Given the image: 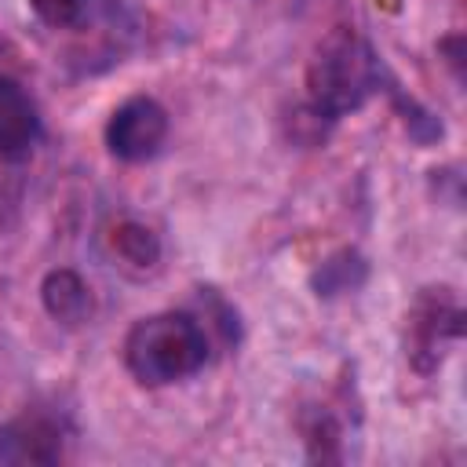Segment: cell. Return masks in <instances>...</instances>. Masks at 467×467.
Wrapping results in <instances>:
<instances>
[{"label": "cell", "mask_w": 467, "mask_h": 467, "mask_svg": "<svg viewBox=\"0 0 467 467\" xmlns=\"http://www.w3.org/2000/svg\"><path fill=\"white\" fill-rule=\"evenodd\" d=\"M379 88V62L372 44L354 26H336L321 36L306 62V99L314 113L336 120L368 102Z\"/></svg>", "instance_id": "1"}, {"label": "cell", "mask_w": 467, "mask_h": 467, "mask_svg": "<svg viewBox=\"0 0 467 467\" xmlns=\"http://www.w3.org/2000/svg\"><path fill=\"white\" fill-rule=\"evenodd\" d=\"M208 361V336L197 317L164 310L131 325L124 339V365L142 387H168L193 376Z\"/></svg>", "instance_id": "2"}, {"label": "cell", "mask_w": 467, "mask_h": 467, "mask_svg": "<svg viewBox=\"0 0 467 467\" xmlns=\"http://www.w3.org/2000/svg\"><path fill=\"white\" fill-rule=\"evenodd\" d=\"M463 314L449 288H427L405 314V358L416 372H434L445 358V347L460 339Z\"/></svg>", "instance_id": "3"}, {"label": "cell", "mask_w": 467, "mask_h": 467, "mask_svg": "<svg viewBox=\"0 0 467 467\" xmlns=\"http://www.w3.org/2000/svg\"><path fill=\"white\" fill-rule=\"evenodd\" d=\"M168 139V113L150 95L120 102L106 124V146L117 161H150Z\"/></svg>", "instance_id": "4"}, {"label": "cell", "mask_w": 467, "mask_h": 467, "mask_svg": "<svg viewBox=\"0 0 467 467\" xmlns=\"http://www.w3.org/2000/svg\"><path fill=\"white\" fill-rule=\"evenodd\" d=\"M62 456V427L47 412H26L0 423V463H55Z\"/></svg>", "instance_id": "5"}, {"label": "cell", "mask_w": 467, "mask_h": 467, "mask_svg": "<svg viewBox=\"0 0 467 467\" xmlns=\"http://www.w3.org/2000/svg\"><path fill=\"white\" fill-rule=\"evenodd\" d=\"M36 139H40V113L29 91L18 80L0 77V157L22 161L29 157Z\"/></svg>", "instance_id": "6"}, {"label": "cell", "mask_w": 467, "mask_h": 467, "mask_svg": "<svg viewBox=\"0 0 467 467\" xmlns=\"http://www.w3.org/2000/svg\"><path fill=\"white\" fill-rule=\"evenodd\" d=\"M40 299H44V310H47L55 321L69 325V328L80 325V321L91 314V292H88L84 277H80L77 270H69V266H58V270H51V274L44 277Z\"/></svg>", "instance_id": "7"}, {"label": "cell", "mask_w": 467, "mask_h": 467, "mask_svg": "<svg viewBox=\"0 0 467 467\" xmlns=\"http://www.w3.org/2000/svg\"><path fill=\"white\" fill-rule=\"evenodd\" d=\"M106 241H109V252L128 270L146 274V270H153L161 263V237L139 219H117L109 226V234H106Z\"/></svg>", "instance_id": "8"}, {"label": "cell", "mask_w": 467, "mask_h": 467, "mask_svg": "<svg viewBox=\"0 0 467 467\" xmlns=\"http://www.w3.org/2000/svg\"><path fill=\"white\" fill-rule=\"evenodd\" d=\"M29 7L36 11V18L51 29H69L84 22L88 0H29Z\"/></svg>", "instance_id": "9"}, {"label": "cell", "mask_w": 467, "mask_h": 467, "mask_svg": "<svg viewBox=\"0 0 467 467\" xmlns=\"http://www.w3.org/2000/svg\"><path fill=\"white\" fill-rule=\"evenodd\" d=\"M358 263H361V259H358V255H350V252H343V255L328 259V263L317 270V277H314L317 296H332V292H347V288H354L361 277H350V266H358Z\"/></svg>", "instance_id": "10"}]
</instances>
